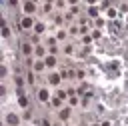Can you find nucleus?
I'll return each mask as SVG.
<instances>
[{
  "mask_svg": "<svg viewBox=\"0 0 128 126\" xmlns=\"http://www.w3.org/2000/svg\"><path fill=\"white\" fill-rule=\"evenodd\" d=\"M8 124H18V118H16L14 114H10L8 116Z\"/></svg>",
  "mask_w": 128,
  "mask_h": 126,
  "instance_id": "nucleus-1",
  "label": "nucleus"
},
{
  "mask_svg": "<svg viewBox=\"0 0 128 126\" xmlns=\"http://www.w3.org/2000/svg\"><path fill=\"white\" fill-rule=\"evenodd\" d=\"M30 24H32V20H30V18H24V22H22V26H24V28H28Z\"/></svg>",
  "mask_w": 128,
  "mask_h": 126,
  "instance_id": "nucleus-2",
  "label": "nucleus"
},
{
  "mask_svg": "<svg viewBox=\"0 0 128 126\" xmlns=\"http://www.w3.org/2000/svg\"><path fill=\"white\" fill-rule=\"evenodd\" d=\"M40 98H42V100L48 98V92H46V90H42V92H40Z\"/></svg>",
  "mask_w": 128,
  "mask_h": 126,
  "instance_id": "nucleus-3",
  "label": "nucleus"
}]
</instances>
